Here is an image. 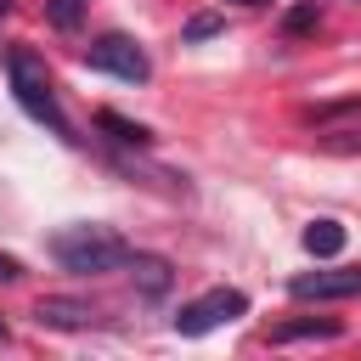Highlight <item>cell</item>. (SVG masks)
I'll return each mask as SVG.
<instances>
[{"label":"cell","mask_w":361,"mask_h":361,"mask_svg":"<svg viewBox=\"0 0 361 361\" xmlns=\"http://www.w3.org/2000/svg\"><path fill=\"white\" fill-rule=\"evenodd\" d=\"M6 79H11L17 107H23L34 124H45V130H51V135H62V141H79V135H73V124H68V113H62V102H56L51 68H45V56H39L34 45H11V56H6Z\"/></svg>","instance_id":"6da1fadb"},{"label":"cell","mask_w":361,"mask_h":361,"mask_svg":"<svg viewBox=\"0 0 361 361\" xmlns=\"http://www.w3.org/2000/svg\"><path fill=\"white\" fill-rule=\"evenodd\" d=\"M130 254H135V248H130L113 226H68V231L51 237V259H56L62 271H73V276L118 271V265H130Z\"/></svg>","instance_id":"7a4b0ae2"},{"label":"cell","mask_w":361,"mask_h":361,"mask_svg":"<svg viewBox=\"0 0 361 361\" xmlns=\"http://www.w3.org/2000/svg\"><path fill=\"white\" fill-rule=\"evenodd\" d=\"M237 316H248V293L243 288H209V293H197L192 305L175 310V333L180 338H203V333H214V327H226Z\"/></svg>","instance_id":"3957f363"},{"label":"cell","mask_w":361,"mask_h":361,"mask_svg":"<svg viewBox=\"0 0 361 361\" xmlns=\"http://www.w3.org/2000/svg\"><path fill=\"white\" fill-rule=\"evenodd\" d=\"M85 62H90L96 73L124 79V85H147V79H152V62H147V51H141L130 34H102V39H90V45H85Z\"/></svg>","instance_id":"277c9868"},{"label":"cell","mask_w":361,"mask_h":361,"mask_svg":"<svg viewBox=\"0 0 361 361\" xmlns=\"http://www.w3.org/2000/svg\"><path fill=\"white\" fill-rule=\"evenodd\" d=\"M293 299H355L361 293V265H327V271H299L288 282Z\"/></svg>","instance_id":"5b68a950"},{"label":"cell","mask_w":361,"mask_h":361,"mask_svg":"<svg viewBox=\"0 0 361 361\" xmlns=\"http://www.w3.org/2000/svg\"><path fill=\"white\" fill-rule=\"evenodd\" d=\"M34 322H39V327H56V333H85V327L102 322V310H90L85 299H56V293H51V299L34 305Z\"/></svg>","instance_id":"8992f818"},{"label":"cell","mask_w":361,"mask_h":361,"mask_svg":"<svg viewBox=\"0 0 361 361\" xmlns=\"http://www.w3.org/2000/svg\"><path fill=\"white\" fill-rule=\"evenodd\" d=\"M130 282H135V293L164 299L169 282H175V265H169L164 254H130Z\"/></svg>","instance_id":"52a82bcc"},{"label":"cell","mask_w":361,"mask_h":361,"mask_svg":"<svg viewBox=\"0 0 361 361\" xmlns=\"http://www.w3.org/2000/svg\"><path fill=\"white\" fill-rule=\"evenodd\" d=\"M344 322L333 316H299V322H276L271 327V344H299V338H338Z\"/></svg>","instance_id":"ba28073f"},{"label":"cell","mask_w":361,"mask_h":361,"mask_svg":"<svg viewBox=\"0 0 361 361\" xmlns=\"http://www.w3.org/2000/svg\"><path fill=\"white\" fill-rule=\"evenodd\" d=\"M299 243H305V254H316V259H333V254H344V226H338V220H310Z\"/></svg>","instance_id":"9c48e42d"},{"label":"cell","mask_w":361,"mask_h":361,"mask_svg":"<svg viewBox=\"0 0 361 361\" xmlns=\"http://www.w3.org/2000/svg\"><path fill=\"white\" fill-rule=\"evenodd\" d=\"M96 124H102L113 141H124V147H152V130H147V124H135V118H124V113H113V107H102V113H96Z\"/></svg>","instance_id":"30bf717a"},{"label":"cell","mask_w":361,"mask_h":361,"mask_svg":"<svg viewBox=\"0 0 361 361\" xmlns=\"http://www.w3.org/2000/svg\"><path fill=\"white\" fill-rule=\"evenodd\" d=\"M85 6H90V0H45V17H51V28L73 34V28L85 23Z\"/></svg>","instance_id":"8fae6325"},{"label":"cell","mask_w":361,"mask_h":361,"mask_svg":"<svg viewBox=\"0 0 361 361\" xmlns=\"http://www.w3.org/2000/svg\"><path fill=\"white\" fill-rule=\"evenodd\" d=\"M316 23H322V6H316V0H305V6H293V11L282 17V34H310Z\"/></svg>","instance_id":"7c38bea8"},{"label":"cell","mask_w":361,"mask_h":361,"mask_svg":"<svg viewBox=\"0 0 361 361\" xmlns=\"http://www.w3.org/2000/svg\"><path fill=\"white\" fill-rule=\"evenodd\" d=\"M220 28H226V17H220V11H197V17L180 28V39L192 45V39H209V34H220Z\"/></svg>","instance_id":"4fadbf2b"},{"label":"cell","mask_w":361,"mask_h":361,"mask_svg":"<svg viewBox=\"0 0 361 361\" xmlns=\"http://www.w3.org/2000/svg\"><path fill=\"white\" fill-rule=\"evenodd\" d=\"M17 276H23V265H17L11 254H0V282H17Z\"/></svg>","instance_id":"5bb4252c"},{"label":"cell","mask_w":361,"mask_h":361,"mask_svg":"<svg viewBox=\"0 0 361 361\" xmlns=\"http://www.w3.org/2000/svg\"><path fill=\"white\" fill-rule=\"evenodd\" d=\"M237 6H265V0H237Z\"/></svg>","instance_id":"9a60e30c"},{"label":"cell","mask_w":361,"mask_h":361,"mask_svg":"<svg viewBox=\"0 0 361 361\" xmlns=\"http://www.w3.org/2000/svg\"><path fill=\"white\" fill-rule=\"evenodd\" d=\"M0 344H6V322H0Z\"/></svg>","instance_id":"2e32d148"},{"label":"cell","mask_w":361,"mask_h":361,"mask_svg":"<svg viewBox=\"0 0 361 361\" xmlns=\"http://www.w3.org/2000/svg\"><path fill=\"white\" fill-rule=\"evenodd\" d=\"M0 11H6V0H0Z\"/></svg>","instance_id":"e0dca14e"}]
</instances>
